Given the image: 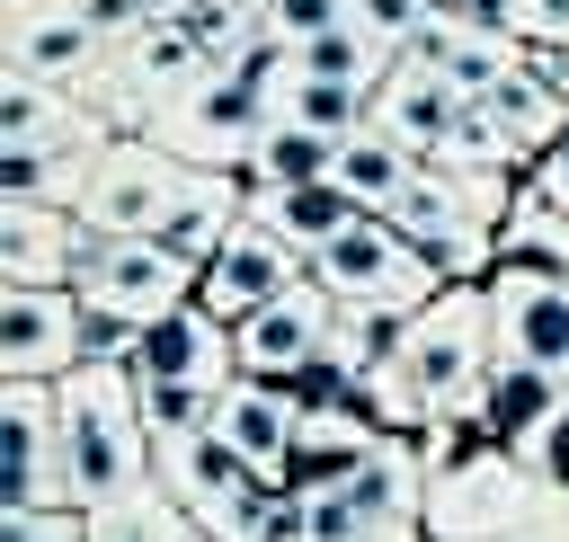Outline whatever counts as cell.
I'll use <instances>...</instances> for the list:
<instances>
[{"label": "cell", "instance_id": "cell-35", "mask_svg": "<svg viewBox=\"0 0 569 542\" xmlns=\"http://www.w3.org/2000/svg\"><path fill=\"white\" fill-rule=\"evenodd\" d=\"M356 27L400 62V53L418 44V27H427V0H356Z\"/></svg>", "mask_w": 569, "mask_h": 542}, {"label": "cell", "instance_id": "cell-11", "mask_svg": "<svg viewBox=\"0 0 569 542\" xmlns=\"http://www.w3.org/2000/svg\"><path fill=\"white\" fill-rule=\"evenodd\" d=\"M480 284H489L498 355H525V364H542V373H560V382H569V267L498 258Z\"/></svg>", "mask_w": 569, "mask_h": 542}, {"label": "cell", "instance_id": "cell-21", "mask_svg": "<svg viewBox=\"0 0 569 542\" xmlns=\"http://www.w3.org/2000/svg\"><path fill=\"white\" fill-rule=\"evenodd\" d=\"M240 222H249V178H240V169H187V187H178V204L160 213V231H151V240H160V249H178V258L204 275V267H213V249H222Z\"/></svg>", "mask_w": 569, "mask_h": 542}, {"label": "cell", "instance_id": "cell-37", "mask_svg": "<svg viewBox=\"0 0 569 542\" xmlns=\"http://www.w3.org/2000/svg\"><path fill=\"white\" fill-rule=\"evenodd\" d=\"M516 36L542 53H569V0H516Z\"/></svg>", "mask_w": 569, "mask_h": 542}, {"label": "cell", "instance_id": "cell-5", "mask_svg": "<svg viewBox=\"0 0 569 542\" xmlns=\"http://www.w3.org/2000/svg\"><path fill=\"white\" fill-rule=\"evenodd\" d=\"M311 284H329L338 302H391V311H427L445 293L436 258L391 213H356L329 249H311Z\"/></svg>", "mask_w": 569, "mask_h": 542}, {"label": "cell", "instance_id": "cell-10", "mask_svg": "<svg viewBox=\"0 0 569 542\" xmlns=\"http://www.w3.org/2000/svg\"><path fill=\"white\" fill-rule=\"evenodd\" d=\"M267 124H276V89L249 80V71H213L151 142H169L187 169H249V151H258Z\"/></svg>", "mask_w": 569, "mask_h": 542}, {"label": "cell", "instance_id": "cell-8", "mask_svg": "<svg viewBox=\"0 0 569 542\" xmlns=\"http://www.w3.org/2000/svg\"><path fill=\"white\" fill-rule=\"evenodd\" d=\"M89 302L71 284H0V382H62L89 364Z\"/></svg>", "mask_w": 569, "mask_h": 542}, {"label": "cell", "instance_id": "cell-9", "mask_svg": "<svg viewBox=\"0 0 569 542\" xmlns=\"http://www.w3.org/2000/svg\"><path fill=\"white\" fill-rule=\"evenodd\" d=\"M0 506H80L53 382H0Z\"/></svg>", "mask_w": 569, "mask_h": 542}, {"label": "cell", "instance_id": "cell-12", "mask_svg": "<svg viewBox=\"0 0 569 542\" xmlns=\"http://www.w3.org/2000/svg\"><path fill=\"white\" fill-rule=\"evenodd\" d=\"M302 275H311V258H302L284 231H267V222L249 213V222L213 249V267H204V284H196V302H204L213 320H231V329H240L249 311H267V302H276V293H293Z\"/></svg>", "mask_w": 569, "mask_h": 542}, {"label": "cell", "instance_id": "cell-29", "mask_svg": "<svg viewBox=\"0 0 569 542\" xmlns=\"http://www.w3.org/2000/svg\"><path fill=\"white\" fill-rule=\"evenodd\" d=\"M276 116H293V124L347 142V133L373 116V89H356V80H320V71H293V80L276 89Z\"/></svg>", "mask_w": 569, "mask_h": 542}, {"label": "cell", "instance_id": "cell-17", "mask_svg": "<svg viewBox=\"0 0 569 542\" xmlns=\"http://www.w3.org/2000/svg\"><path fill=\"white\" fill-rule=\"evenodd\" d=\"M151 480L204 524V515H222L249 480H267V471H249V453L222 435V426H187V435H160L151 444Z\"/></svg>", "mask_w": 569, "mask_h": 542}, {"label": "cell", "instance_id": "cell-41", "mask_svg": "<svg viewBox=\"0 0 569 542\" xmlns=\"http://www.w3.org/2000/svg\"><path fill=\"white\" fill-rule=\"evenodd\" d=\"M427 9H453V0H427Z\"/></svg>", "mask_w": 569, "mask_h": 542}, {"label": "cell", "instance_id": "cell-39", "mask_svg": "<svg viewBox=\"0 0 569 542\" xmlns=\"http://www.w3.org/2000/svg\"><path fill=\"white\" fill-rule=\"evenodd\" d=\"M36 9H53V0H0V18H36Z\"/></svg>", "mask_w": 569, "mask_h": 542}, {"label": "cell", "instance_id": "cell-14", "mask_svg": "<svg viewBox=\"0 0 569 542\" xmlns=\"http://www.w3.org/2000/svg\"><path fill=\"white\" fill-rule=\"evenodd\" d=\"M124 364H133V382H213V391H231L240 382V338L204 302H178V311H160V320L133 329Z\"/></svg>", "mask_w": 569, "mask_h": 542}, {"label": "cell", "instance_id": "cell-3", "mask_svg": "<svg viewBox=\"0 0 569 542\" xmlns=\"http://www.w3.org/2000/svg\"><path fill=\"white\" fill-rule=\"evenodd\" d=\"M302 489V542H427V462L418 435H391L365 462L311 471Z\"/></svg>", "mask_w": 569, "mask_h": 542}, {"label": "cell", "instance_id": "cell-34", "mask_svg": "<svg viewBox=\"0 0 569 542\" xmlns=\"http://www.w3.org/2000/svg\"><path fill=\"white\" fill-rule=\"evenodd\" d=\"M516 462H525V471H533L551 498H569V409H551V418H542V426L516 444Z\"/></svg>", "mask_w": 569, "mask_h": 542}, {"label": "cell", "instance_id": "cell-36", "mask_svg": "<svg viewBox=\"0 0 569 542\" xmlns=\"http://www.w3.org/2000/svg\"><path fill=\"white\" fill-rule=\"evenodd\" d=\"M0 542H89L80 506H0Z\"/></svg>", "mask_w": 569, "mask_h": 542}, {"label": "cell", "instance_id": "cell-38", "mask_svg": "<svg viewBox=\"0 0 569 542\" xmlns=\"http://www.w3.org/2000/svg\"><path fill=\"white\" fill-rule=\"evenodd\" d=\"M533 178H542V187H551V195L569 204V124H560V133H551V151L533 160Z\"/></svg>", "mask_w": 569, "mask_h": 542}, {"label": "cell", "instance_id": "cell-18", "mask_svg": "<svg viewBox=\"0 0 569 542\" xmlns=\"http://www.w3.org/2000/svg\"><path fill=\"white\" fill-rule=\"evenodd\" d=\"M98 62H107V36H98L71 0H53V9H36V18H0V71H27V80H53V89H80Z\"/></svg>", "mask_w": 569, "mask_h": 542}, {"label": "cell", "instance_id": "cell-40", "mask_svg": "<svg viewBox=\"0 0 569 542\" xmlns=\"http://www.w3.org/2000/svg\"><path fill=\"white\" fill-rule=\"evenodd\" d=\"M178 542H213V533H204V524H187V533H178Z\"/></svg>", "mask_w": 569, "mask_h": 542}, {"label": "cell", "instance_id": "cell-23", "mask_svg": "<svg viewBox=\"0 0 569 542\" xmlns=\"http://www.w3.org/2000/svg\"><path fill=\"white\" fill-rule=\"evenodd\" d=\"M480 107H489V116H498V133L525 151V169H533V160L551 151V133L569 124V98H560V80L533 62V44H525V62H516V71H507V80H498Z\"/></svg>", "mask_w": 569, "mask_h": 542}, {"label": "cell", "instance_id": "cell-31", "mask_svg": "<svg viewBox=\"0 0 569 542\" xmlns=\"http://www.w3.org/2000/svg\"><path fill=\"white\" fill-rule=\"evenodd\" d=\"M293 71H320V80H356V89H382L391 80V53L347 18V27H329V36H311V44H293Z\"/></svg>", "mask_w": 569, "mask_h": 542}, {"label": "cell", "instance_id": "cell-26", "mask_svg": "<svg viewBox=\"0 0 569 542\" xmlns=\"http://www.w3.org/2000/svg\"><path fill=\"white\" fill-rule=\"evenodd\" d=\"M240 178H249L258 195H267V187H320V178H338V133H311V124L276 116V124L258 133V151H249Z\"/></svg>", "mask_w": 569, "mask_h": 542}, {"label": "cell", "instance_id": "cell-24", "mask_svg": "<svg viewBox=\"0 0 569 542\" xmlns=\"http://www.w3.org/2000/svg\"><path fill=\"white\" fill-rule=\"evenodd\" d=\"M418 169H427V160H418L409 142H391V133H382L373 116H365V124H356V133L338 142V187H347V195H356L365 213H382V204H400V195L418 187Z\"/></svg>", "mask_w": 569, "mask_h": 542}, {"label": "cell", "instance_id": "cell-22", "mask_svg": "<svg viewBox=\"0 0 569 542\" xmlns=\"http://www.w3.org/2000/svg\"><path fill=\"white\" fill-rule=\"evenodd\" d=\"M462 107H471V98H462L445 71H427V62H391V80L373 89V124H382L391 142H409L418 160H436V151L453 142Z\"/></svg>", "mask_w": 569, "mask_h": 542}, {"label": "cell", "instance_id": "cell-13", "mask_svg": "<svg viewBox=\"0 0 569 542\" xmlns=\"http://www.w3.org/2000/svg\"><path fill=\"white\" fill-rule=\"evenodd\" d=\"M382 213H391V222L436 258V275H445V284H480V275L498 267V222H489V213H471L436 169H418V187H409L400 204H382Z\"/></svg>", "mask_w": 569, "mask_h": 542}, {"label": "cell", "instance_id": "cell-33", "mask_svg": "<svg viewBox=\"0 0 569 542\" xmlns=\"http://www.w3.org/2000/svg\"><path fill=\"white\" fill-rule=\"evenodd\" d=\"M258 9H267V36H284V44H311L356 18V0H258Z\"/></svg>", "mask_w": 569, "mask_h": 542}, {"label": "cell", "instance_id": "cell-7", "mask_svg": "<svg viewBox=\"0 0 569 542\" xmlns=\"http://www.w3.org/2000/svg\"><path fill=\"white\" fill-rule=\"evenodd\" d=\"M178 187H187V160H178L169 142L116 133V142L89 160V187H80L71 213H80L98 240H124V231H160V213L178 204Z\"/></svg>", "mask_w": 569, "mask_h": 542}, {"label": "cell", "instance_id": "cell-1", "mask_svg": "<svg viewBox=\"0 0 569 542\" xmlns=\"http://www.w3.org/2000/svg\"><path fill=\"white\" fill-rule=\"evenodd\" d=\"M489 355H498L489 284H445L427 311H409V338H400V355L365 382V409H373L391 435H427L436 418H462V400L480 391Z\"/></svg>", "mask_w": 569, "mask_h": 542}, {"label": "cell", "instance_id": "cell-4", "mask_svg": "<svg viewBox=\"0 0 569 542\" xmlns=\"http://www.w3.org/2000/svg\"><path fill=\"white\" fill-rule=\"evenodd\" d=\"M204 80H213L204 44H196L178 18H160V27H142V36L107 44V62L80 80V98H89L116 133H160V124H169Z\"/></svg>", "mask_w": 569, "mask_h": 542}, {"label": "cell", "instance_id": "cell-6", "mask_svg": "<svg viewBox=\"0 0 569 542\" xmlns=\"http://www.w3.org/2000/svg\"><path fill=\"white\" fill-rule=\"evenodd\" d=\"M196 284H204V275H196L178 249H160L151 231L89 240V258H80V275H71V293L89 302V320H124V329H142V320L196 302Z\"/></svg>", "mask_w": 569, "mask_h": 542}, {"label": "cell", "instance_id": "cell-20", "mask_svg": "<svg viewBox=\"0 0 569 542\" xmlns=\"http://www.w3.org/2000/svg\"><path fill=\"white\" fill-rule=\"evenodd\" d=\"M213 426H222V435L249 453V471H267V480H293V453H302V400H293L284 382H258V373H240V382L222 391Z\"/></svg>", "mask_w": 569, "mask_h": 542}, {"label": "cell", "instance_id": "cell-27", "mask_svg": "<svg viewBox=\"0 0 569 542\" xmlns=\"http://www.w3.org/2000/svg\"><path fill=\"white\" fill-rule=\"evenodd\" d=\"M498 258H533V267H569V204L525 169L507 213H498Z\"/></svg>", "mask_w": 569, "mask_h": 542}, {"label": "cell", "instance_id": "cell-2", "mask_svg": "<svg viewBox=\"0 0 569 542\" xmlns=\"http://www.w3.org/2000/svg\"><path fill=\"white\" fill-rule=\"evenodd\" d=\"M53 391H62V453H71L80 506L160 489V480H151V426H142V382H133V364H80V373H62Z\"/></svg>", "mask_w": 569, "mask_h": 542}, {"label": "cell", "instance_id": "cell-19", "mask_svg": "<svg viewBox=\"0 0 569 542\" xmlns=\"http://www.w3.org/2000/svg\"><path fill=\"white\" fill-rule=\"evenodd\" d=\"M560 400H569L560 373H542V364H525V355H489V373H480V391L462 400V418H471L480 444H507V453H516Z\"/></svg>", "mask_w": 569, "mask_h": 542}, {"label": "cell", "instance_id": "cell-32", "mask_svg": "<svg viewBox=\"0 0 569 542\" xmlns=\"http://www.w3.org/2000/svg\"><path fill=\"white\" fill-rule=\"evenodd\" d=\"M213 409H222L213 382H142V426H151V444H160V435H187V426H213Z\"/></svg>", "mask_w": 569, "mask_h": 542}, {"label": "cell", "instance_id": "cell-42", "mask_svg": "<svg viewBox=\"0 0 569 542\" xmlns=\"http://www.w3.org/2000/svg\"><path fill=\"white\" fill-rule=\"evenodd\" d=\"M560 409H569V400H560Z\"/></svg>", "mask_w": 569, "mask_h": 542}, {"label": "cell", "instance_id": "cell-30", "mask_svg": "<svg viewBox=\"0 0 569 542\" xmlns=\"http://www.w3.org/2000/svg\"><path fill=\"white\" fill-rule=\"evenodd\" d=\"M89 515V542H178L196 515L169 498V489H142V498H107V506H80Z\"/></svg>", "mask_w": 569, "mask_h": 542}, {"label": "cell", "instance_id": "cell-16", "mask_svg": "<svg viewBox=\"0 0 569 542\" xmlns=\"http://www.w3.org/2000/svg\"><path fill=\"white\" fill-rule=\"evenodd\" d=\"M89 222L71 204H36V195H0V284H71L89 258Z\"/></svg>", "mask_w": 569, "mask_h": 542}, {"label": "cell", "instance_id": "cell-25", "mask_svg": "<svg viewBox=\"0 0 569 542\" xmlns=\"http://www.w3.org/2000/svg\"><path fill=\"white\" fill-rule=\"evenodd\" d=\"M249 213H258L267 231H284V240L311 258V249H329V240H338V231H347L365 204H356L338 178H320V187H267V195L249 187Z\"/></svg>", "mask_w": 569, "mask_h": 542}, {"label": "cell", "instance_id": "cell-15", "mask_svg": "<svg viewBox=\"0 0 569 542\" xmlns=\"http://www.w3.org/2000/svg\"><path fill=\"white\" fill-rule=\"evenodd\" d=\"M329 320H338V293L329 284H293V293H276L267 311H249L231 338H240V373H258V382H293L320 347H329Z\"/></svg>", "mask_w": 569, "mask_h": 542}, {"label": "cell", "instance_id": "cell-28", "mask_svg": "<svg viewBox=\"0 0 569 542\" xmlns=\"http://www.w3.org/2000/svg\"><path fill=\"white\" fill-rule=\"evenodd\" d=\"M400 338H409V311H391V302H338V320H329V355L356 373V391L400 355Z\"/></svg>", "mask_w": 569, "mask_h": 542}]
</instances>
